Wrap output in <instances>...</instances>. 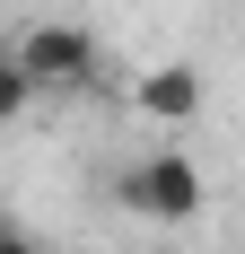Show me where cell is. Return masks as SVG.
Wrapping results in <instances>:
<instances>
[{
  "label": "cell",
  "instance_id": "cell-5",
  "mask_svg": "<svg viewBox=\"0 0 245 254\" xmlns=\"http://www.w3.org/2000/svg\"><path fill=\"white\" fill-rule=\"evenodd\" d=\"M0 254H44V237L26 228V219H9V210H0Z\"/></svg>",
  "mask_w": 245,
  "mask_h": 254
},
{
  "label": "cell",
  "instance_id": "cell-4",
  "mask_svg": "<svg viewBox=\"0 0 245 254\" xmlns=\"http://www.w3.org/2000/svg\"><path fill=\"white\" fill-rule=\"evenodd\" d=\"M26 105H35V88L18 79V62H9V44H0V123H18Z\"/></svg>",
  "mask_w": 245,
  "mask_h": 254
},
{
  "label": "cell",
  "instance_id": "cell-3",
  "mask_svg": "<svg viewBox=\"0 0 245 254\" xmlns=\"http://www.w3.org/2000/svg\"><path fill=\"white\" fill-rule=\"evenodd\" d=\"M131 105H140L149 123L184 131V123L201 114V70H193V62H158V70H140V79H131Z\"/></svg>",
  "mask_w": 245,
  "mask_h": 254
},
{
  "label": "cell",
  "instance_id": "cell-2",
  "mask_svg": "<svg viewBox=\"0 0 245 254\" xmlns=\"http://www.w3.org/2000/svg\"><path fill=\"white\" fill-rule=\"evenodd\" d=\"M9 62H18V79L35 97H61V88H88V79H97V35L70 26V18H35L18 44H9Z\"/></svg>",
  "mask_w": 245,
  "mask_h": 254
},
{
  "label": "cell",
  "instance_id": "cell-1",
  "mask_svg": "<svg viewBox=\"0 0 245 254\" xmlns=\"http://www.w3.org/2000/svg\"><path fill=\"white\" fill-rule=\"evenodd\" d=\"M114 202L140 210V219H158V228H184V219H201L210 184H201V167L184 149H149V158H131L114 176Z\"/></svg>",
  "mask_w": 245,
  "mask_h": 254
}]
</instances>
